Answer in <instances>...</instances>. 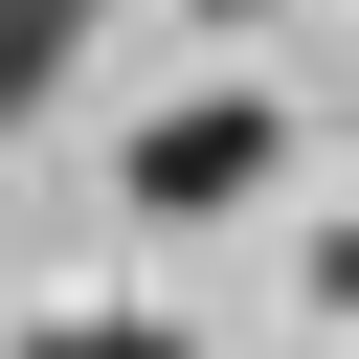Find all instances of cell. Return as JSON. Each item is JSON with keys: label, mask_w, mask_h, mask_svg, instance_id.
I'll return each mask as SVG.
<instances>
[{"label": "cell", "mask_w": 359, "mask_h": 359, "mask_svg": "<svg viewBox=\"0 0 359 359\" xmlns=\"http://www.w3.org/2000/svg\"><path fill=\"white\" fill-rule=\"evenodd\" d=\"M269 157H292V112H269V90H202V112H157V135L112 157V180H135L157 224H224V202H247Z\"/></svg>", "instance_id": "1"}, {"label": "cell", "mask_w": 359, "mask_h": 359, "mask_svg": "<svg viewBox=\"0 0 359 359\" xmlns=\"http://www.w3.org/2000/svg\"><path fill=\"white\" fill-rule=\"evenodd\" d=\"M90 22H112V0H0V135H22V112L90 67Z\"/></svg>", "instance_id": "2"}, {"label": "cell", "mask_w": 359, "mask_h": 359, "mask_svg": "<svg viewBox=\"0 0 359 359\" xmlns=\"http://www.w3.org/2000/svg\"><path fill=\"white\" fill-rule=\"evenodd\" d=\"M22 359H180V314H112V292H67V314H22Z\"/></svg>", "instance_id": "3"}, {"label": "cell", "mask_w": 359, "mask_h": 359, "mask_svg": "<svg viewBox=\"0 0 359 359\" xmlns=\"http://www.w3.org/2000/svg\"><path fill=\"white\" fill-rule=\"evenodd\" d=\"M202 22H247V0H202Z\"/></svg>", "instance_id": "4"}]
</instances>
